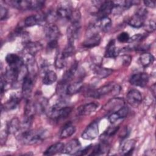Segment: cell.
I'll return each mask as SVG.
<instances>
[{
	"mask_svg": "<svg viewBox=\"0 0 156 156\" xmlns=\"http://www.w3.org/2000/svg\"><path fill=\"white\" fill-rule=\"evenodd\" d=\"M20 140L25 144L33 145L40 143L46 137V130L43 129L27 130L20 134Z\"/></svg>",
	"mask_w": 156,
	"mask_h": 156,
	"instance_id": "obj_1",
	"label": "cell"
},
{
	"mask_svg": "<svg viewBox=\"0 0 156 156\" xmlns=\"http://www.w3.org/2000/svg\"><path fill=\"white\" fill-rule=\"evenodd\" d=\"M71 108L66 105L65 102L62 100L51 107L49 110V115L53 120L59 121L67 118L71 113Z\"/></svg>",
	"mask_w": 156,
	"mask_h": 156,
	"instance_id": "obj_2",
	"label": "cell"
},
{
	"mask_svg": "<svg viewBox=\"0 0 156 156\" xmlns=\"http://www.w3.org/2000/svg\"><path fill=\"white\" fill-rule=\"evenodd\" d=\"M121 90L119 85L116 83H110L104 85L96 90H91L87 92V96L93 98H100L105 95L112 94L116 95Z\"/></svg>",
	"mask_w": 156,
	"mask_h": 156,
	"instance_id": "obj_3",
	"label": "cell"
},
{
	"mask_svg": "<svg viewBox=\"0 0 156 156\" xmlns=\"http://www.w3.org/2000/svg\"><path fill=\"white\" fill-rule=\"evenodd\" d=\"M147 14V10L144 8L140 9L128 21V24L135 28H140L144 24Z\"/></svg>",
	"mask_w": 156,
	"mask_h": 156,
	"instance_id": "obj_4",
	"label": "cell"
},
{
	"mask_svg": "<svg viewBox=\"0 0 156 156\" xmlns=\"http://www.w3.org/2000/svg\"><path fill=\"white\" fill-rule=\"evenodd\" d=\"M34 76L27 73V74L23 79L22 83V93L24 97L27 99H30L33 87L34 85Z\"/></svg>",
	"mask_w": 156,
	"mask_h": 156,
	"instance_id": "obj_5",
	"label": "cell"
},
{
	"mask_svg": "<svg viewBox=\"0 0 156 156\" xmlns=\"http://www.w3.org/2000/svg\"><path fill=\"white\" fill-rule=\"evenodd\" d=\"M99 135V125L97 121L90 123L82 133V138L85 140H92L96 138Z\"/></svg>",
	"mask_w": 156,
	"mask_h": 156,
	"instance_id": "obj_6",
	"label": "cell"
},
{
	"mask_svg": "<svg viewBox=\"0 0 156 156\" xmlns=\"http://www.w3.org/2000/svg\"><path fill=\"white\" fill-rule=\"evenodd\" d=\"M124 100L121 98H113L109 100L102 107V109L108 112H115L124 106Z\"/></svg>",
	"mask_w": 156,
	"mask_h": 156,
	"instance_id": "obj_7",
	"label": "cell"
},
{
	"mask_svg": "<svg viewBox=\"0 0 156 156\" xmlns=\"http://www.w3.org/2000/svg\"><path fill=\"white\" fill-rule=\"evenodd\" d=\"M44 34L47 39L49 41L57 40L60 37V32L58 27L54 23H48L44 26Z\"/></svg>",
	"mask_w": 156,
	"mask_h": 156,
	"instance_id": "obj_8",
	"label": "cell"
},
{
	"mask_svg": "<svg viewBox=\"0 0 156 156\" xmlns=\"http://www.w3.org/2000/svg\"><path fill=\"white\" fill-rule=\"evenodd\" d=\"M115 6V3L112 1H104L97 12V16L98 19L107 17L109 14L112 13V10Z\"/></svg>",
	"mask_w": 156,
	"mask_h": 156,
	"instance_id": "obj_9",
	"label": "cell"
},
{
	"mask_svg": "<svg viewBox=\"0 0 156 156\" xmlns=\"http://www.w3.org/2000/svg\"><path fill=\"white\" fill-rule=\"evenodd\" d=\"M149 82V76L146 73H138L133 74L130 78V83L136 87H144Z\"/></svg>",
	"mask_w": 156,
	"mask_h": 156,
	"instance_id": "obj_10",
	"label": "cell"
},
{
	"mask_svg": "<svg viewBox=\"0 0 156 156\" xmlns=\"http://www.w3.org/2000/svg\"><path fill=\"white\" fill-rule=\"evenodd\" d=\"M72 10L70 2L68 1H63L58 5L56 13L58 18L68 20Z\"/></svg>",
	"mask_w": 156,
	"mask_h": 156,
	"instance_id": "obj_11",
	"label": "cell"
},
{
	"mask_svg": "<svg viewBox=\"0 0 156 156\" xmlns=\"http://www.w3.org/2000/svg\"><path fill=\"white\" fill-rule=\"evenodd\" d=\"M126 99L127 102L131 106L137 107L142 101V95L138 90L132 89L127 94Z\"/></svg>",
	"mask_w": 156,
	"mask_h": 156,
	"instance_id": "obj_12",
	"label": "cell"
},
{
	"mask_svg": "<svg viewBox=\"0 0 156 156\" xmlns=\"http://www.w3.org/2000/svg\"><path fill=\"white\" fill-rule=\"evenodd\" d=\"M80 29L81 26L80 23H71L66 30L68 41L74 43V40L77 39L80 35Z\"/></svg>",
	"mask_w": 156,
	"mask_h": 156,
	"instance_id": "obj_13",
	"label": "cell"
},
{
	"mask_svg": "<svg viewBox=\"0 0 156 156\" xmlns=\"http://www.w3.org/2000/svg\"><path fill=\"white\" fill-rule=\"evenodd\" d=\"M81 144L78 140L74 139L69 141L66 145H64L62 153L69 155H76L80 150Z\"/></svg>",
	"mask_w": 156,
	"mask_h": 156,
	"instance_id": "obj_14",
	"label": "cell"
},
{
	"mask_svg": "<svg viewBox=\"0 0 156 156\" xmlns=\"http://www.w3.org/2000/svg\"><path fill=\"white\" fill-rule=\"evenodd\" d=\"M5 61L9 66L13 68H21L24 65L23 59L13 53H9L5 57Z\"/></svg>",
	"mask_w": 156,
	"mask_h": 156,
	"instance_id": "obj_15",
	"label": "cell"
},
{
	"mask_svg": "<svg viewBox=\"0 0 156 156\" xmlns=\"http://www.w3.org/2000/svg\"><path fill=\"white\" fill-rule=\"evenodd\" d=\"M46 21L45 15H34L27 16L24 20V24L26 27H32L35 25L41 24Z\"/></svg>",
	"mask_w": 156,
	"mask_h": 156,
	"instance_id": "obj_16",
	"label": "cell"
},
{
	"mask_svg": "<svg viewBox=\"0 0 156 156\" xmlns=\"http://www.w3.org/2000/svg\"><path fill=\"white\" fill-rule=\"evenodd\" d=\"M9 5L23 10H30L31 1L28 0H6L4 1Z\"/></svg>",
	"mask_w": 156,
	"mask_h": 156,
	"instance_id": "obj_17",
	"label": "cell"
},
{
	"mask_svg": "<svg viewBox=\"0 0 156 156\" xmlns=\"http://www.w3.org/2000/svg\"><path fill=\"white\" fill-rule=\"evenodd\" d=\"M98 104L95 102H90L80 105L77 108L79 115L87 116L93 113L98 108Z\"/></svg>",
	"mask_w": 156,
	"mask_h": 156,
	"instance_id": "obj_18",
	"label": "cell"
},
{
	"mask_svg": "<svg viewBox=\"0 0 156 156\" xmlns=\"http://www.w3.org/2000/svg\"><path fill=\"white\" fill-rule=\"evenodd\" d=\"M129 113V108L127 107L123 106L117 111L112 113L108 117V120L111 123H115L120 119L124 118L127 116Z\"/></svg>",
	"mask_w": 156,
	"mask_h": 156,
	"instance_id": "obj_19",
	"label": "cell"
},
{
	"mask_svg": "<svg viewBox=\"0 0 156 156\" xmlns=\"http://www.w3.org/2000/svg\"><path fill=\"white\" fill-rule=\"evenodd\" d=\"M101 42V36L96 32H93L82 43L83 46L87 48H91L98 46Z\"/></svg>",
	"mask_w": 156,
	"mask_h": 156,
	"instance_id": "obj_20",
	"label": "cell"
},
{
	"mask_svg": "<svg viewBox=\"0 0 156 156\" xmlns=\"http://www.w3.org/2000/svg\"><path fill=\"white\" fill-rule=\"evenodd\" d=\"M36 112H37V108H36L35 102L32 101L30 99H27V102L24 108L25 119L32 121Z\"/></svg>",
	"mask_w": 156,
	"mask_h": 156,
	"instance_id": "obj_21",
	"label": "cell"
},
{
	"mask_svg": "<svg viewBox=\"0 0 156 156\" xmlns=\"http://www.w3.org/2000/svg\"><path fill=\"white\" fill-rule=\"evenodd\" d=\"M112 26V21L110 18L107 17L98 19L97 22L93 26L98 30H101L103 32L108 31Z\"/></svg>",
	"mask_w": 156,
	"mask_h": 156,
	"instance_id": "obj_22",
	"label": "cell"
},
{
	"mask_svg": "<svg viewBox=\"0 0 156 156\" xmlns=\"http://www.w3.org/2000/svg\"><path fill=\"white\" fill-rule=\"evenodd\" d=\"M119 53V49L116 46L115 40H110L107 45L105 51V57L107 58H115L118 55Z\"/></svg>",
	"mask_w": 156,
	"mask_h": 156,
	"instance_id": "obj_23",
	"label": "cell"
},
{
	"mask_svg": "<svg viewBox=\"0 0 156 156\" xmlns=\"http://www.w3.org/2000/svg\"><path fill=\"white\" fill-rule=\"evenodd\" d=\"M77 68L78 63L77 62H74L69 67V68L66 71V72L63 76V79L61 80V82H64L65 83H68V82H69L73 79L77 69Z\"/></svg>",
	"mask_w": 156,
	"mask_h": 156,
	"instance_id": "obj_24",
	"label": "cell"
},
{
	"mask_svg": "<svg viewBox=\"0 0 156 156\" xmlns=\"http://www.w3.org/2000/svg\"><path fill=\"white\" fill-rule=\"evenodd\" d=\"M21 123L18 118H12L7 124V131L10 134H15L20 131Z\"/></svg>",
	"mask_w": 156,
	"mask_h": 156,
	"instance_id": "obj_25",
	"label": "cell"
},
{
	"mask_svg": "<svg viewBox=\"0 0 156 156\" xmlns=\"http://www.w3.org/2000/svg\"><path fill=\"white\" fill-rule=\"evenodd\" d=\"M24 48H26L28 54H30L34 56L42 48L41 44L37 42H32L30 41H28L24 43Z\"/></svg>",
	"mask_w": 156,
	"mask_h": 156,
	"instance_id": "obj_26",
	"label": "cell"
},
{
	"mask_svg": "<svg viewBox=\"0 0 156 156\" xmlns=\"http://www.w3.org/2000/svg\"><path fill=\"white\" fill-rule=\"evenodd\" d=\"M93 69L98 77L101 79L105 78L106 77L110 75L113 72L112 69L101 67L100 65H93Z\"/></svg>",
	"mask_w": 156,
	"mask_h": 156,
	"instance_id": "obj_27",
	"label": "cell"
},
{
	"mask_svg": "<svg viewBox=\"0 0 156 156\" xmlns=\"http://www.w3.org/2000/svg\"><path fill=\"white\" fill-rule=\"evenodd\" d=\"M64 144L62 143H57L49 147L43 153L45 155H52L59 152H62Z\"/></svg>",
	"mask_w": 156,
	"mask_h": 156,
	"instance_id": "obj_28",
	"label": "cell"
},
{
	"mask_svg": "<svg viewBox=\"0 0 156 156\" xmlns=\"http://www.w3.org/2000/svg\"><path fill=\"white\" fill-rule=\"evenodd\" d=\"M136 144V141L133 139L129 140L126 141L121 147V154L124 155H128L131 154L135 148Z\"/></svg>",
	"mask_w": 156,
	"mask_h": 156,
	"instance_id": "obj_29",
	"label": "cell"
},
{
	"mask_svg": "<svg viewBox=\"0 0 156 156\" xmlns=\"http://www.w3.org/2000/svg\"><path fill=\"white\" fill-rule=\"evenodd\" d=\"M83 83L80 81L75 82L68 85L66 88V94L73 95L79 93L82 88Z\"/></svg>",
	"mask_w": 156,
	"mask_h": 156,
	"instance_id": "obj_30",
	"label": "cell"
},
{
	"mask_svg": "<svg viewBox=\"0 0 156 156\" xmlns=\"http://www.w3.org/2000/svg\"><path fill=\"white\" fill-rule=\"evenodd\" d=\"M57 78V74L54 71L48 70L44 73V76L42 79V82L43 84L46 85H51L56 81Z\"/></svg>",
	"mask_w": 156,
	"mask_h": 156,
	"instance_id": "obj_31",
	"label": "cell"
},
{
	"mask_svg": "<svg viewBox=\"0 0 156 156\" xmlns=\"http://www.w3.org/2000/svg\"><path fill=\"white\" fill-rule=\"evenodd\" d=\"M76 132V127L71 123L67 124L60 132V138L62 139L67 138L73 135Z\"/></svg>",
	"mask_w": 156,
	"mask_h": 156,
	"instance_id": "obj_32",
	"label": "cell"
},
{
	"mask_svg": "<svg viewBox=\"0 0 156 156\" xmlns=\"http://www.w3.org/2000/svg\"><path fill=\"white\" fill-rule=\"evenodd\" d=\"M19 102H20L19 98L16 95L13 94L11 96L9 99L4 104V108L8 110H13L16 108Z\"/></svg>",
	"mask_w": 156,
	"mask_h": 156,
	"instance_id": "obj_33",
	"label": "cell"
},
{
	"mask_svg": "<svg viewBox=\"0 0 156 156\" xmlns=\"http://www.w3.org/2000/svg\"><path fill=\"white\" fill-rule=\"evenodd\" d=\"M154 60V56L149 53L147 52H144L141 54L140 57V62L141 65L146 68L149 66L151 64L153 63Z\"/></svg>",
	"mask_w": 156,
	"mask_h": 156,
	"instance_id": "obj_34",
	"label": "cell"
},
{
	"mask_svg": "<svg viewBox=\"0 0 156 156\" xmlns=\"http://www.w3.org/2000/svg\"><path fill=\"white\" fill-rule=\"evenodd\" d=\"M67 58L63 52H58L55 57V66L57 69H62L66 65Z\"/></svg>",
	"mask_w": 156,
	"mask_h": 156,
	"instance_id": "obj_35",
	"label": "cell"
},
{
	"mask_svg": "<svg viewBox=\"0 0 156 156\" xmlns=\"http://www.w3.org/2000/svg\"><path fill=\"white\" fill-rule=\"evenodd\" d=\"M81 18V14L79 10H73L71 15L69 17L68 20L71 22V23H80Z\"/></svg>",
	"mask_w": 156,
	"mask_h": 156,
	"instance_id": "obj_36",
	"label": "cell"
},
{
	"mask_svg": "<svg viewBox=\"0 0 156 156\" xmlns=\"http://www.w3.org/2000/svg\"><path fill=\"white\" fill-rule=\"evenodd\" d=\"M119 127L116 126V127H108L106 131L103 133L102 135V141H105V140L107 138H109L113 135H115V133L118 130Z\"/></svg>",
	"mask_w": 156,
	"mask_h": 156,
	"instance_id": "obj_37",
	"label": "cell"
},
{
	"mask_svg": "<svg viewBox=\"0 0 156 156\" xmlns=\"http://www.w3.org/2000/svg\"><path fill=\"white\" fill-rule=\"evenodd\" d=\"M44 5L43 1H31L30 10H38L41 9Z\"/></svg>",
	"mask_w": 156,
	"mask_h": 156,
	"instance_id": "obj_38",
	"label": "cell"
},
{
	"mask_svg": "<svg viewBox=\"0 0 156 156\" xmlns=\"http://www.w3.org/2000/svg\"><path fill=\"white\" fill-rule=\"evenodd\" d=\"M143 26L144 30L149 33L154 32L155 29V23L153 20L149 21L147 23L144 24Z\"/></svg>",
	"mask_w": 156,
	"mask_h": 156,
	"instance_id": "obj_39",
	"label": "cell"
},
{
	"mask_svg": "<svg viewBox=\"0 0 156 156\" xmlns=\"http://www.w3.org/2000/svg\"><path fill=\"white\" fill-rule=\"evenodd\" d=\"M130 39L129 35L128 33L126 32H121L119 34V35L117 37V40L120 42V43H126L128 42Z\"/></svg>",
	"mask_w": 156,
	"mask_h": 156,
	"instance_id": "obj_40",
	"label": "cell"
},
{
	"mask_svg": "<svg viewBox=\"0 0 156 156\" xmlns=\"http://www.w3.org/2000/svg\"><path fill=\"white\" fill-rule=\"evenodd\" d=\"M8 15V10L2 5H1L0 7V16H1V20H5Z\"/></svg>",
	"mask_w": 156,
	"mask_h": 156,
	"instance_id": "obj_41",
	"label": "cell"
},
{
	"mask_svg": "<svg viewBox=\"0 0 156 156\" xmlns=\"http://www.w3.org/2000/svg\"><path fill=\"white\" fill-rule=\"evenodd\" d=\"M8 134H9V132H8L7 130H2V131L1 132L0 138H1V143L2 144L3 143H5L6 140H7V138Z\"/></svg>",
	"mask_w": 156,
	"mask_h": 156,
	"instance_id": "obj_42",
	"label": "cell"
},
{
	"mask_svg": "<svg viewBox=\"0 0 156 156\" xmlns=\"http://www.w3.org/2000/svg\"><path fill=\"white\" fill-rule=\"evenodd\" d=\"M91 146H92L91 144H90V145L86 146L83 149L79 151L76 154V155H86L88 153V152L90 150V149L91 148Z\"/></svg>",
	"mask_w": 156,
	"mask_h": 156,
	"instance_id": "obj_43",
	"label": "cell"
},
{
	"mask_svg": "<svg viewBox=\"0 0 156 156\" xmlns=\"http://www.w3.org/2000/svg\"><path fill=\"white\" fill-rule=\"evenodd\" d=\"M58 46V43L57 40H54V41H49L48 43V49L49 50H53L55 48H57Z\"/></svg>",
	"mask_w": 156,
	"mask_h": 156,
	"instance_id": "obj_44",
	"label": "cell"
},
{
	"mask_svg": "<svg viewBox=\"0 0 156 156\" xmlns=\"http://www.w3.org/2000/svg\"><path fill=\"white\" fill-rule=\"evenodd\" d=\"M131 57L127 55L122 56V61H123V64L125 65H129L130 63L131 62Z\"/></svg>",
	"mask_w": 156,
	"mask_h": 156,
	"instance_id": "obj_45",
	"label": "cell"
},
{
	"mask_svg": "<svg viewBox=\"0 0 156 156\" xmlns=\"http://www.w3.org/2000/svg\"><path fill=\"white\" fill-rule=\"evenodd\" d=\"M144 5L149 8H154L155 7V2L153 1H143Z\"/></svg>",
	"mask_w": 156,
	"mask_h": 156,
	"instance_id": "obj_46",
	"label": "cell"
},
{
	"mask_svg": "<svg viewBox=\"0 0 156 156\" xmlns=\"http://www.w3.org/2000/svg\"><path fill=\"white\" fill-rule=\"evenodd\" d=\"M151 91L152 92L154 97L155 96V83H154L152 87H151Z\"/></svg>",
	"mask_w": 156,
	"mask_h": 156,
	"instance_id": "obj_47",
	"label": "cell"
}]
</instances>
